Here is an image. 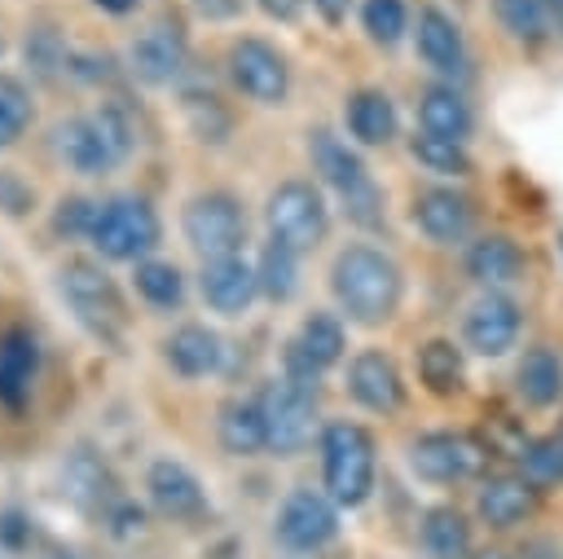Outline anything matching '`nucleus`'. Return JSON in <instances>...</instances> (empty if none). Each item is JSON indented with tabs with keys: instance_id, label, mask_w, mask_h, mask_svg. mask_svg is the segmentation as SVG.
Here are the masks:
<instances>
[{
	"instance_id": "34",
	"label": "nucleus",
	"mask_w": 563,
	"mask_h": 559,
	"mask_svg": "<svg viewBox=\"0 0 563 559\" xmlns=\"http://www.w3.org/2000/svg\"><path fill=\"white\" fill-rule=\"evenodd\" d=\"M409 154H413L427 172H435V176H466V172H471L466 145H462V141H449V136H435V132H418V136L409 141Z\"/></svg>"
},
{
	"instance_id": "33",
	"label": "nucleus",
	"mask_w": 563,
	"mask_h": 559,
	"mask_svg": "<svg viewBox=\"0 0 563 559\" xmlns=\"http://www.w3.org/2000/svg\"><path fill=\"white\" fill-rule=\"evenodd\" d=\"M132 286L150 308H180L185 299V273L172 260H141L132 273Z\"/></svg>"
},
{
	"instance_id": "10",
	"label": "nucleus",
	"mask_w": 563,
	"mask_h": 559,
	"mask_svg": "<svg viewBox=\"0 0 563 559\" xmlns=\"http://www.w3.org/2000/svg\"><path fill=\"white\" fill-rule=\"evenodd\" d=\"M277 537L290 550H321L339 537V506L325 493L295 489L277 511Z\"/></svg>"
},
{
	"instance_id": "3",
	"label": "nucleus",
	"mask_w": 563,
	"mask_h": 559,
	"mask_svg": "<svg viewBox=\"0 0 563 559\" xmlns=\"http://www.w3.org/2000/svg\"><path fill=\"white\" fill-rule=\"evenodd\" d=\"M321 484L334 506H361L374 489V436L361 423L321 427Z\"/></svg>"
},
{
	"instance_id": "42",
	"label": "nucleus",
	"mask_w": 563,
	"mask_h": 559,
	"mask_svg": "<svg viewBox=\"0 0 563 559\" xmlns=\"http://www.w3.org/2000/svg\"><path fill=\"white\" fill-rule=\"evenodd\" d=\"M339 202H343V216L352 224H361V229L383 224V189L374 185V176H365L361 185H352L347 194H339Z\"/></svg>"
},
{
	"instance_id": "7",
	"label": "nucleus",
	"mask_w": 563,
	"mask_h": 559,
	"mask_svg": "<svg viewBox=\"0 0 563 559\" xmlns=\"http://www.w3.org/2000/svg\"><path fill=\"white\" fill-rule=\"evenodd\" d=\"M255 401H260L273 453L290 458L312 440V431H317V387H303V383L282 374V379L264 383V392Z\"/></svg>"
},
{
	"instance_id": "51",
	"label": "nucleus",
	"mask_w": 563,
	"mask_h": 559,
	"mask_svg": "<svg viewBox=\"0 0 563 559\" xmlns=\"http://www.w3.org/2000/svg\"><path fill=\"white\" fill-rule=\"evenodd\" d=\"M471 559H510V555H506V550H497V546H484V550H475Z\"/></svg>"
},
{
	"instance_id": "21",
	"label": "nucleus",
	"mask_w": 563,
	"mask_h": 559,
	"mask_svg": "<svg viewBox=\"0 0 563 559\" xmlns=\"http://www.w3.org/2000/svg\"><path fill=\"white\" fill-rule=\"evenodd\" d=\"M471 198L457 189H422L413 198V224L431 238V242H462L471 233Z\"/></svg>"
},
{
	"instance_id": "4",
	"label": "nucleus",
	"mask_w": 563,
	"mask_h": 559,
	"mask_svg": "<svg viewBox=\"0 0 563 559\" xmlns=\"http://www.w3.org/2000/svg\"><path fill=\"white\" fill-rule=\"evenodd\" d=\"M158 233H163L158 229V211L145 198H136V194H119V198H106L97 207L88 242L101 251V260L141 264L158 246Z\"/></svg>"
},
{
	"instance_id": "30",
	"label": "nucleus",
	"mask_w": 563,
	"mask_h": 559,
	"mask_svg": "<svg viewBox=\"0 0 563 559\" xmlns=\"http://www.w3.org/2000/svg\"><path fill=\"white\" fill-rule=\"evenodd\" d=\"M418 379H422V387L435 392V396L462 392V379H466L462 348L449 343V339H427V343L418 348Z\"/></svg>"
},
{
	"instance_id": "9",
	"label": "nucleus",
	"mask_w": 563,
	"mask_h": 559,
	"mask_svg": "<svg viewBox=\"0 0 563 559\" xmlns=\"http://www.w3.org/2000/svg\"><path fill=\"white\" fill-rule=\"evenodd\" d=\"M409 462L431 484H457V480H471V475L484 471L488 445H479L466 431H427V436L413 440Z\"/></svg>"
},
{
	"instance_id": "44",
	"label": "nucleus",
	"mask_w": 563,
	"mask_h": 559,
	"mask_svg": "<svg viewBox=\"0 0 563 559\" xmlns=\"http://www.w3.org/2000/svg\"><path fill=\"white\" fill-rule=\"evenodd\" d=\"M31 202H35V194H31L13 172H0V207L13 211V216H22Z\"/></svg>"
},
{
	"instance_id": "8",
	"label": "nucleus",
	"mask_w": 563,
	"mask_h": 559,
	"mask_svg": "<svg viewBox=\"0 0 563 559\" xmlns=\"http://www.w3.org/2000/svg\"><path fill=\"white\" fill-rule=\"evenodd\" d=\"M229 79L242 97L260 101V106H282L290 92V66L286 57L255 35H242L229 44Z\"/></svg>"
},
{
	"instance_id": "22",
	"label": "nucleus",
	"mask_w": 563,
	"mask_h": 559,
	"mask_svg": "<svg viewBox=\"0 0 563 559\" xmlns=\"http://www.w3.org/2000/svg\"><path fill=\"white\" fill-rule=\"evenodd\" d=\"M62 493H66L79 511L101 515V519H106V511L119 502L114 480H110V467H106L97 453H88V449H79V453L66 462V471H62Z\"/></svg>"
},
{
	"instance_id": "23",
	"label": "nucleus",
	"mask_w": 563,
	"mask_h": 559,
	"mask_svg": "<svg viewBox=\"0 0 563 559\" xmlns=\"http://www.w3.org/2000/svg\"><path fill=\"white\" fill-rule=\"evenodd\" d=\"M343 119H347V132H352L356 145H387L400 128V114H396V106L383 88H356L347 97Z\"/></svg>"
},
{
	"instance_id": "5",
	"label": "nucleus",
	"mask_w": 563,
	"mask_h": 559,
	"mask_svg": "<svg viewBox=\"0 0 563 559\" xmlns=\"http://www.w3.org/2000/svg\"><path fill=\"white\" fill-rule=\"evenodd\" d=\"M180 233L185 242L207 260H224V255H238L242 242H246V211L233 194L224 189H207V194H194L180 211Z\"/></svg>"
},
{
	"instance_id": "32",
	"label": "nucleus",
	"mask_w": 563,
	"mask_h": 559,
	"mask_svg": "<svg viewBox=\"0 0 563 559\" xmlns=\"http://www.w3.org/2000/svg\"><path fill=\"white\" fill-rule=\"evenodd\" d=\"M317 370H330V365H339V357H343V321L334 317V313H308L303 317V326H299V335L290 339Z\"/></svg>"
},
{
	"instance_id": "1",
	"label": "nucleus",
	"mask_w": 563,
	"mask_h": 559,
	"mask_svg": "<svg viewBox=\"0 0 563 559\" xmlns=\"http://www.w3.org/2000/svg\"><path fill=\"white\" fill-rule=\"evenodd\" d=\"M330 291H334L339 308L347 313V321L383 326L400 308L405 277H400V264L387 251H378L369 242H352L330 264Z\"/></svg>"
},
{
	"instance_id": "13",
	"label": "nucleus",
	"mask_w": 563,
	"mask_h": 559,
	"mask_svg": "<svg viewBox=\"0 0 563 559\" xmlns=\"http://www.w3.org/2000/svg\"><path fill=\"white\" fill-rule=\"evenodd\" d=\"M462 339H466V348L479 352V357H501V352H510L515 339H519V304H515L510 295L488 291L484 299L471 304V313H466V321H462Z\"/></svg>"
},
{
	"instance_id": "39",
	"label": "nucleus",
	"mask_w": 563,
	"mask_h": 559,
	"mask_svg": "<svg viewBox=\"0 0 563 559\" xmlns=\"http://www.w3.org/2000/svg\"><path fill=\"white\" fill-rule=\"evenodd\" d=\"M97 207H101V202H92V198H84V194L62 198V202L53 207V233L66 238V242H79V238L88 242L92 220H97Z\"/></svg>"
},
{
	"instance_id": "27",
	"label": "nucleus",
	"mask_w": 563,
	"mask_h": 559,
	"mask_svg": "<svg viewBox=\"0 0 563 559\" xmlns=\"http://www.w3.org/2000/svg\"><path fill=\"white\" fill-rule=\"evenodd\" d=\"M418 119H422V132H435V136H449L462 145L471 136V106L453 84H431L418 101Z\"/></svg>"
},
{
	"instance_id": "50",
	"label": "nucleus",
	"mask_w": 563,
	"mask_h": 559,
	"mask_svg": "<svg viewBox=\"0 0 563 559\" xmlns=\"http://www.w3.org/2000/svg\"><path fill=\"white\" fill-rule=\"evenodd\" d=\"M92 4H101L106 13H128V9H136V0H92Z\"/></svg>"
},
{
	"instance_id": "15",
	"label": "nucleus",
	"mask_w": 563,
	"mask_h": 559,
	"mask_svg": "<svg viewBox=\"0 0 563 559\" xmlns=\"http://www.w3.org/2000/svg\"><path fill=\"white\" fill-rule=\"evenodd\" d=\"M145 493H150L154 511L167 519H198L207 511V493L180 458H154L145 471Z\"/></svg>"
},
{
	"instance_id": "47",
	"label": "nucleus",
	"mask_w": 563,
	"mask_h": 559,
	"mask_svg": "<svg viewBox=\"0 0 563 559\" xmlns=\"http://www.w3.org/2000/svg\"><path fill=\"white\" fill-rule=\"evenodd\" d=\"M312 9L321 13V22L339 26V22H347V9H352V0H312Z\"/></svg>"
},
{
	"instance_id": "12",
	"label": "nucleus",
	"mask_w": 563,
	"mask_h": 559,
	"mask_svg": "<svg viewBox=\"0 0 563 559\" xmlns=\"http://www.w3.org/2000/svg\"><path fill=\"white\" fill-rule=\"evenodd\" d=\"M53 150L57 158L75 172V176H106L110 167H119V150L110 145V136L101 132L97 114H79L53 128Z\"/></svg>"
},
{
	"instance_id": "17",
	"label": "nucleus",
	"mask_w": 563,
	"mask_h": 559,
	"mask_svg": "<svg viewBox=\"0 0 563 559\" xmlns=\"http://www.w3.org/2000/svg\"><path fill=\"white\" fill-rule=\"evenodd\" d=\"M413 40H418V57H422L435 75H444V79H462V75H466V66H471L466 40H462L457 22H453L444 9H435V4L418 9V31H413Z\"/></svg>"
},
{
	"instance_id": "45",
	"label": "nucleus",
	"mask_w": 563,
	"mask_h": 559,
	"mask_svg": "<svg viewBox=\"0 0 563 559\" xmlns=\"http://www.w3.org/2000/svg\"><path fill=\"white\" fill-rule=\"evenodd\" d=\"M0 541L9 550H22L31 541V519L22 511H0Z\"/></svg>"
},
{
	"instance_id": "28",
	"label": "nucleus",
	"mask_w": 563,
	"mask_h": 559,
	"mask_svg": "<svg viewBox=\"0 0 563 559\" xmlns=\"http://www.w3.org/2000/svg\"><path fill=\"white\" fill-rule=\"evenodd\" d=\"M515 387H519V396H523L528 405H537V409L554 405L559 392H563V361H559L545 343L528 348L523 361H519V370H515Z\"/></svg>"
},
{
	"instance_id": "53",
	"label": "nucleus",
	"mask_w": 563,
	"mask_h": 559,
	"mask_svg": "<svg viewBox=\"0 0 563 559\" xmlns=\"http://www.w3.org/2000/svg\"><path fill=\"white\" fill-rule=\"evenodd\" d=\"M57 559H75V555H57Z\"/></svg>"
},
{
	"instance_id": "26",
	"label": "nucleus",
	"mask_w": 563,
	"mask_h": 559,
	"mask_svg": "<svg viewBox=\"0 0 563 559\" xmlns=\"http://www.w3.org/2000/svg\"><path fill=\"white\" fill-rule=\"evenodd\" d=\"M466 273L479 282V286H510L519 273H523V251H519V242L515 238H506V233H484V238H475L471 242V251H466Z\"/></svg>"
},
{
	"instance_id": "20",
	"label": "nucleus",
	"mask_w": 563,
	"mask_h": 559,
	"mask_svg": "<svg viewBox=\"0 0 563 559\" xmlns=\"http://www.w3.org/2000/svg\"><path fill=\"white\" fill-rule=\"evenodd\" d=\"M163 357L167 365L180 374V379H207L220 370L224 361V343L211 326H198V321H185L176 326L167 339H163Z\"/></svg>"
},
{
	"instance_id": "36",
	"label": "nucleus",
	"mask_w": 563,
	"mask_h": 559,
	"mask_svg": "<svg viewBox=\"0 0 563 559\" xmlns=\"http://www.w3.org/2000/svg\"><path fill=\"white\" fill-rule=\"evenodd\" d=\"M180 110H185V119H189L194 136H202V141H224V132H229V110L220 106V97H216V92L185 88Z\"/></svg>"
},
{
	"instance_id": "6",
	"label": "nucleus",
	"mask_w": 563,
	"mask_h": 559,
	"mask_svg": "<svg viewBox=\"0 0 563 559\" xmlns=\"http://www.w3.org/2000/svg\"><path fill=\"white\" fill-rule=\"evenodd\" d=\"M264 220H268V238L286 242L290 251H312L317 242H325L330 229V207L321 198L317 185L308 180H282L268 202H264Z\"/></svg>"
},
{
	"instance_id": "31",
	"label": "nucleus",
	"mask_w": 563,
	"mask_h": 559,
	"mask_svg": "<svg viewBox=\"0 0 563 559\" xmlns=\"http://www.w3.org/2000/svg\"><path fill=\"white\" fill-rule=\"evenodd\" d=\"M255 277H260V295L273 299V304H286L299 286V251H290L286 242L268 238L260 246V260H255Z\"/></svg>"
},
{
	"instance_id": "25",
	"label": "nucleus",
	"mask_w": 563,
	"mask_h": 559,
	"mask_svg": "<svg viewBox=\"0 0 563 559\" xmlns=\"http://www.w3.org/2000/svg\"><path fill=\"white\" fill-rule=\"evenodd\" d=\"M308 158H312V167L321 172V180H325L334 194H347L352 185H361V180L369 176L365 163H361V154H356L347 141H339L330 128L308 132Z\"/></svg>"
},
{
	"instance_id": "24",
	"label": "nucleus",
	"mask_w": 563,
	"mask_h": 559,
	"mask_svg": "<svg viewBox=\"0 0 563 559\" xmlns=\"http://www.w3.org/2000/svg\"><path fill=\"white\" fill-rule=\"evenodd\" d=\"M216 440L233 458H255L268 449V427L260 414V401H224L216 418Z\"/></svg>"
},
{
	"instance_id": "49",
	"label": "nucleus",
	"mask_w": 563,
	"mask_h": 559,
	"mask_svg": "<svg viewBox=\"0 0 563 559\" xmlns=\"http://www.w3.org/2000/svg\"><path fill=\"white\" fill-rule=\"evenodd\" d=\"M545 13H550V31H563V0H545Z\"/></svg>"
},
{
	"instance_id": "19",
	"label": "nucleus",
	"mask_w": 563,
	"mask_h": 559,
	"mask_svg": "<svg viewBox=\"0 0 563 559\" xmlns=\"http://www.w3.org/2000/svg\"><path fill=\"white\" fill-rule=\"evenodd\" d=\"M475 511L488 528H515L537 511V484L528 475H488L475 493Z\"/></svg>"
},
{
	"instance_id": "2",
	"label": "nucleus",
	"mask_w": 563,
	"mask_h": 559,
	"mask_svg": "<svg viewBox=\"0 0 563 559\" xmlns=\"http://www.w3.org/2000/svg\"><path fill=\"white\" fill-rule=\"evenodd\" d=\"M57 286H62V299L70 304L75 321H79L92 339H101V343H110V348L123 343L128 304H123L114 277H110L97 260H84V255L66 260L62 273H57Z\"/></svg>"
},
{
	"instance_id": "40",
	"label": "nucleus",
	"mask_w": 563,
	"mask_h": 559,
	"mask_svg": "<svg viewBox=\"0 0 563 559\" xmlns=\"http://www.w3.org/2000/svg\"><path fill=\"white\" fill-rule=\"evenodd\" d=\"M26 66H31L35 75H57V70L70 66V48L62 44L57 31L40 26V31H31V40H26Z\"/></svg>"
},
{
	"instance_id": "41",
	"label": "nucleus",
	"mask_w": 563,
	"mask_h": 559,
	"mask_svg": "<svg viewBox=\"0 0 563 559\" xmlns=\"http://www.w3.org/2000/svg\"><path fill=\"white\" fill-rule=\"evenodd\" d=\"M523 471L532 484H550V480H563V440L559 436H545V440H528L523 449Z\"/></svg>"
},
{
	"instance_id": "52",
	"label": "nucleus",
	"mask_w": 563,
	"mask_h": 559,
	"mask_svg": "<svg viewBox=\"0 0 563 559\" xmlns=\"http://www.w3.org/2000/svg\"><path fill=\"white\" fill-rule=\"evenodd\" d=\"M559 255H563V233H559Z\"/></svg>"
},
{
	"instance_id": "14",
	"label": "nucleus",
	"mask_w": 563,
	"mask_h": 559,
	"mask_svg": "<svg viewBox=\"0 0 563 559\" xmlns=\"http://www.w3.org/2000/svg\"><path fill=\"white\" fill-rule=\"evenodd\" d=\"M347 392L356 405H365L374 414H391L405 405V379H400L396 361L378 348H365L347 361Z\"/></svg>"
},
{
	"instance_id": "16",
	"label": "nucleus",
	"mask_w": 563,
	"mask_h": 559,
	"mask_svg": "<svg viewBox=\"0 0 563 559\" xmlns=\"http://www.w3.org/2000/svg\"><path fill=\"white\" fill-rule=\"evenodd\" d=\"M198 291H202L207 308H216L224 317H238V313H246L255 304L260 277H255V264H246L242 255H224V260H207L202 264Z\"/></svg>"
},
{
	"instance_id": "29",
	"label": "nucleus",
	"mask_w": 563,
	"mask_h": 559,
	"mask_svg": "<svg viewBox=\"0 0 563 559\" xmlns=\"http://www.w3.org/2000/svg\"><path fill=\"white\" fill-rule=\"evenodd\" d=\"M422 550L431 559H466L471 555V524L457 506H431L422 515Z\"/></svg>"
},
{
	"instance_id": "18",
	"label": "nucleus",
	"mask_w": 563,
	"mask_h": 559,
	"mask_svg": "<svg viewBox=\"0 0 563 559\" xmlns=\"http://www.w3.org/2000/svg\"><path fill=\"white\" fill-rule=\"evenodd\" d=\"M35 374H40V339L26 326H9L0 335V405L13 414L26 409Z\"/></svg>"
},
{
	"instance_id": "11",
	"label": "nucleus",
	"mask_w": 563,
	"mask_h": 559,
	"mask_svg": "<svg viewBox=\"0 0 563 559\" xmlns=\"http://www.w3.org/2000/svg\"><path fill=\"white\" fill-rule=\"evenodd\" d=\"M185 62H189V44H185V35H180L176 22H154V26H145V31L132 40V48H128L132 75H136L141 84H154V88L180 79Z\"/></svg>"
},
{
	"instance_id": "35",
	"label": "nucleus",
	"mask_w": 563,
	"mask_h": 559,
	"mask_svg": "<svg viewBox=\"0 0 563 559\" xmlns=\"http://www.w3.org/2000/svg\"><path fill=\"white\" fill-rule=\"evenodd\" d=\"M493 9H497V22L506 26V35L519 44H541L550 35L545 0H493Z\"/></svg>"
},
{
	"instance_id": "38",
	"label": "nucleus",
	"mask_w": 563,
	"mask_h": 559,
	"mask_svg": "<svg viewBox=\"0 0 563 559\" xmlns=\"http://www.w3.org/2000/svg\"><path fill=\"white\" fill-rule=\"evenodd\" d=\"M26 123H31V92L13 75H0V150L13 145Z\"/></svg>"
},
{
	"instance_id": "43",
	"label": "nucleus",
	"mask_w": 563,
	"mask_h": 559,
	"mask_svg": "<svg viewBox=\"0 0 563 559\" xmlns=\"http://www.w3.org/2000/svg\"><path fill=\"white\" fill-rule=\"evenodd\" d=\"M106 528H110L114 537H132V533H141V528H145V511H141L136 502L119 497V502L106 511Z\"/></svg>"
},
{
	"instance_id": "46",
	"label": "nucleus",
	"mask_w": 563,
	"mask_h": 559,
	"mask_svg": "<svg viewBox=\"0 0 563 559\" xmlns=\"http://www.w3.org/2000/svg\"><path fill=\"white\" fill-rule=\"evenodd\" d=\"M242 4H246V0H194V9H198L207 22H229V18L242 13Z\"/></svg>"
},
{
	"instance_id": "37",
	"label": "nucleus",
	"mask_w": 563,
	"mask_h": 559,
	"mask_svg": "<svg viewBox=\"0 0 563 559\" xmlns=\"http://www.w3.org/2000/svg\"><path fill=\"white\" fill-rule=\"evenodd\" d=\"M361 26H365V35H369L374 44L391 48V44L405 40L409 9H405V0H365V4H361Z\"/></svg>"
},
{
	"instance_id": "48",
	"label": "nucleus",
	"mask_w": 563,
	"mask_h": 559,
	"mask_svg": "<svg viewBox=\"0 0 563 559\" xmlns=\"http://www.w3.org/2000/svg\"><path fill=\"white\" fill-rule=\"evenodd\" d=\"M268 18H277V22H290V18H299V9H303V0H255Z\"/></svg>"
}]
</instances>
